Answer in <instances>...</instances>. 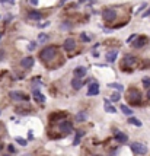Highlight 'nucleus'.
<instances>
[{"instance_id": "obj_37", "label": "nucleus", "mask_w": 150, "mask_h": 156, "mask_svg": "<svg viewBox=\"0 0 150 156\" xmlns=\"http://www.w3.org/2000/svg\"><path fill=\"white\" fill-rule=\"evenodd\" d=\"M0 40H2V32H0Z\"/></svg>"}, {"instance_id": "obj_9", "label": "nucleus", "mask_w": 150, "mask_h": 156, "mask_svg": "<svg viewBox=\"0 0 150 156\" xmlns=\"http://www.w3.org/2000/svg\"><path fill=\"white\" fill-rule=\"evenodd\" d=\"M147 42H149V38L144 37V35H140V37H137L136 42H134L133 45H134V48H141L143 45H146Z\"/></svg>"}, {"instance_id": "obj_5", "label": "nucleus", "mask_w": 150, "mask_h": 156, "mask_svg": "<svg viewBox=\"0 0 150 156\" xmlns=\"http://www.w3.org/2000/svg\"><path fill=\"white\" fill-rule=\"evenodd\" d=\"M102 18H103V20H106V22H112V20L117 18V12L114 9H105L102 12Z\"/></svg>"}, {"instance_id": "obj_26", "label": "nucleus", "mask_w": 150, "mask_h": 156, "mask_svg": "<svg viewBox=\"0 0 150 156\" xmlns=\"http://www.w3.org/2000/svg\"><path fill=\"white\" fill-rule=\"evenodd\" d=\"M143 86L150 89V77H143Z\"/></svg>"}, {"instance_id": "obj_14", "label": "nucleus", "mask_w": 150, "mask_h": 156, "mask_svg": "<svg viewBox=\"0 0 150 156\" xmlns=\"http://www.w3.org/2000/svg\"><path fill=\"white\" fill-rule=\"evenodd\" d=\"M32 98H34L37 102H45V96L42 95L38 89H34V92H32Z\"/></svg>"}, {"instance_id": "obj_18", "label": "nucleus", "mask_w": 150, "mask_h": 156, "mask_svg": "<svg viewBox=\"0 0 150 156\" xmlns=\"http://www.w3.org/2000/svg\"><path fill=\"white\" fill-rule=\"evenodd\" d=\"M105 111H106V112H111V114H115V107H112L108 99H105Z\"/></svg>"}, {"instance_id": "obj_30", "label": "nucleus", "mask_w": 150, "mask_h": 156, "mask_svg": "<svg viewBox=\"0 0 150 156\" xmlns=\"http://www.w3.org/2000/svg\"><path fill=\"white\" fill-rule=\"evenodd\" d=\"M134 38H137V35H136V34H133V35H131V37H130L128 40H127V42H131V41L134 40Z\"/></svg>"}, {"instance_id": "obj_40", "label": "nucleus", "mask_w": 150, "mask_h": 156, "mask_svg": "<svg viewBox=\"0 0 150 156\" xmlns=\"http://www.w3.org/2000/svg\"><path fill=\"white\" fill-rule=\"evenodd\" d=\"M3 2H5V0H3Z\"/></svg>"}, {"instance_id": "obj_3", "label": "nucleus", "mask_w": 150, "mask_h": 156, "mask_svg": "<svg viewBox=\"0 0 150 156\" xmlns=\"http://www.w3.org/2000/svg\"><path fill=\"white\" fill-rule=\"evenodd\" d=\"M131 150L137 153V155H146L147 153V146L144 143H140V142H136L131 144Z\"/></svg>"}, {"instance_id": "obj_35", "label": "nucleus", "mask_w": 150, "mask_h": 156, "mask_svg": "<svg viewBox=\"0 0 150 156\" xmlns=\"http://www.w3.org/2000/svg\"><path fill=\"white\" fill-rule=\"evenodd\" d=\"M147 98L150 99V89H147Z\"/></svg>"}, {"instance_id": "obj_25", "label": "nucleus", "mask_w": 150, "mask_h": 156, "mask_svg": "<svg viewBox=\"0 0 150 156\" xmlns=\"http://www.w3.org/2000/svg\"><path fill=\"white\" fill-rule=\"evenodd\" d=\"M47 40H48V35L47 34H40V35H38V41H40V42H45Z\"/></svg>"}, {"instance_id": "obj_17", "label": "nucleus", "mask_w": 150, "mask_h": 156, "mask_svg": "<svg viewBox=\"0 0 150 156\" xmlns=\"http://www.w3.org/2000/svg\"><path fill=\"white\" fill-rule=\"evenodd\" d=\"M29 18L34 20H40L42 18L41 12H38V10H32V12H29Z\"/></svg>"}, {"instance_id": "obj_6", "label": "nucleus", "mask_w": 150, "mask_h": 156, "mask_svg": "<svg viewBox=\"0 0 150 156\" xmlns=\"http://www.w3.org/2000/svg\"><path fill=\"white\" fill-rule=\"evenodd\" d=\"M9 96L15 99V101H28V96L23 94V92H19V90H12Z\"/></svg>"}, {"instance_id": "obj_12", "label": "nucleus", "mask_w": 150, "mask_h": 156, "mask_svg": "<svg viewBox=\"0 0 150 156\" xmlns=\"http://www.w3.org/2000/svg\"><path fill=\"white\" fill-rule=\"evenodd\" d=\"M34 63H35V60L32 57H25L23 60H21V66L23 69H31L34 66Z\"/></svg>"}, {"instance_id": "obj_1", "label": "nucleus", "mask_w": 150, "mask_h": 156, "mask_svg": "<svg viewBox=\"0 0 150 156\" xmlns=\"http://www.w3.org/2000/svg\"><path fill=\"white\" fill-rule=\"evenodd\" d=\"M127 99H128L130 104H133V105L140 104V102H141V94H140V90L136 88L128 89V92H127Z\"/></svg>"}, {"instance_id": "obj_20", "label": "nucleus", "mask_w": 150, "mask_h": 156, "mask_svg": "<svg viewBox=\"0 0 150 156\" xmlns=\"http://www.w3.org/2000/svg\"><path fill=\"white\" fill-rule=\"evenodd\" d=\"M83 134H85L83 131H80V133H77V134H76V137H75V142H73V144H75V146H77V144L80 143V139H82V136H83Z\"/></svg>"}, {"instance_id": "obj_34", "label": "nucleus", "mask_w": 150, "mask_h": 156, "mask_svg": "<svg viewBox=\"0 0 150 156\" xmlns=\"http://www.w3.org/2000/svg\"><path fill=\"white\" fill-rule=\"evenodd\" d=\"M79 2H80V3H86L88 0H79ZM89 2H92V0H89Z\"/></svg>"}, {"instance_id": "obj_7", "label": "nucleus", "mask_w": 150, "mask_h": 156, "mask_svg": "<svg viewBox=\"0 0 150 156\" xmlns=\"http://www.w3.org/2000/svg\"><path fill=\"white\" fill-rule=\"evenodd\" d=\"M124 64H125V67H134L137 64V58L134 55L131 54H127L124 57Z\"/></svg>"}, {"instance_id": "obj_13", "label": "nucleus", "mask_w": 150, "mask_h": 156, "mask_svg": "<svg viewBox=\"0 0 150 156\" xmlns=\"http://www.w3.org/2000/svg\"><path fill=\"white\" fill-rule=\"evenodd\" d=\"M117 55H118V50H111V51L106 53L105 58H106V61H109V63H114V61L117 60Z\"/></svg>"}, {"instance_id": "obj_24", "label": "nucleus", "mask_w": 150, "mask_h": 156, "mask_svg": "<svg viewBox=\"0 0 150 156\" xmlns=\"http://www.w3.org/2000/svg\"><path fill=\"white\" fill-rule=\"evenodd\" d=\"M109 88H114V89H117V90H123V86H121V85H118V83H109L108 85Z\"/></svg>"}, {"instance_id": "obj_23", "label": "nucleus", "mask_w": 150, "mask_h": 156, "mask_svg": "<svg viewBox=\"0 0 150 156\" xmlns=\"http://www.w3.org/2000/svg\"><path fill=\"white\" fill-rule=\"evenodd\" d=\"M15 140H16V142H18V143H19V144H21V146H26V144H28L26 139H22V137H16V139H15Z\"/></svg>"}, {"instance_id": "obj_32", "label": "nucleus", "mask_w": 150, "mask_h": 156, "mask_svg": "<svg viewBox=\"0 0 150 156\" xmlns=\"http://www.w3.org/2000/svg\"><path fill=\"white\" fill-rule=\"evenodd\" d=\"M9 150H10V152H12V153H15V147H13V146H12V144H10V146H9Z\"/></svg>"}, {"instance_id": "obj_39", "label": "nucleus", "mask_w": 150, "mask_h": 156, "mask_svg": "<svg viewBox=\"0 0 150 156\" xmlns=\"http://www.w3.org/2000/svg\"><path fill=\"white\" fill-rule=\"evenodd\" d=\"M0 114H2V111H0Z\"/></svg>"}, {"instance_id": "obj_31", "label": "nucleus", "mask_w": 150, "mask_h": 156, "mask_svg": "<svg viewBox=\"0 0 150 156\" xmlns=\"http://www.w3.org/2000/svg\"><path fill=\"white\" fill-rule=\"evenodd\" d=\"M143 16H144V18H146V16H150V7H149V10H147L146 13H143Z\"/></svg>"}, {"instance_id": "obj_28", "label": "nucleus", "mask_w": 150, "mask_h": 156, "mask_svg": "<svg viewBox=\"0 0 150 156\" xmlns=\"http://www.w3.org/2000/svg\"><path fill=\"white\" fill-rule=\"evenodd\" d=\"M80 37H82V41H85V42H89V41H90V38H92V37H88V35L85 34V32H83Z\"/></svg>"}, {"instance_id": "obj_33", "label": "nucleus", "mask_w": 150, "mask_h": 156, "mask_svg": "<svg viewBox=\"0 0 150 156\" xmlns=\"http://www.w3.org/2000/svg\"><path fill=\"white\" fill-rule=\"evenodd\" d=\"M31 3H32L34 6H37V5H38V0H31Z\"/></svg>"}, {"instance_id": "obj_38", "label": "nucleus", "mask_w": 150, "mask_h": 156, "mask_svg": "<svg viewBox=\"0 0 150 156\" xmlns=\"http://www.w3.org/2000/svg\"><path fill=\"white\" fill-rule=\"evenodd\" d=\"M3 156H12V155H3Z\"/></svg>"}, {"instance_id": "obj_29", "label": "nucleus", "mask_w": 150, "mask_h": 156, "mask_svg": "<svg viewBox=\"0 0 150 156\" xmlns=\"http://www.w3.org/2000/svg\"><path fill=\"white\" fill-rule=\"evenodd\" d=\"M28 50H29V51H34V50H35V42H31V44H29V48H28Z\"/></svg>"}, {"instance_id": "obj_2", "label": "nucleus", "mask_w": 150, "mask_h": 156, "mask_svg": "<svg viewBox=\"0 0 150 156\" xmlns=\"http://www.w3.org/2000/svg\"><path fill=\"white\" fill-rule=\"evenodd\" d=\"M55 54H57V47H47V48H44L41 53H40V58H41L42 61H50V60H53L55 57Z\"/></svg>"}, {"instance_id": "obj_11", "label": "nucleus", "mask_w": 150, "mask_h": 156, "mask_svg": "<svg viewBox=\"0 0 150 156\" xmlns=\"http://www.w3.org/2000/svg\"><path fill=\"white\" fill-rule=\"evenodd\" d=\"M114 137H115V140H117V142H120V143H125L127 140H128V137H127V134H124V133H121L120 130H115V131H114Z\"/></svg>"}, {"instance_id": "obj_27", "label": "nucleus", "mask_w": 150, "mask_h": 156, "mask_svg": "<svg viewBox=\"0 0 150 156\" xmlns=\"http://www.w3.org/2000/svg\"><path fill=\"white\" fill-rule=\"evenodd\" d=\"M120 98H121V95H120L118 92H114V95L111 96V101H112V102H117V101H120Z\"/></svg>"}, {"instance_id": "obj_15", "label": "nucleus", "mask_w": 150, "mask_h": 156, "mask_svg": "<svg viewBox=\"0 0 150 156\" xmlns=\"http://www.w3.org/2000/svg\"><path fill=\"white\" fill-rule=\"evenodd\" d=\"M85 75H86V69L83 67V66H80V67H76V69H75V76H76V79H82Z\"/></svg>"}, {"instance_id": "obj_8", "label": "nucleus", "mask_w": 150, "mask_h": 156, "mask_svg": "<svg viewBox=\"0 0 150 156\" xmlns=\"http://www.w3.org/2000/svg\"><path fill=\"white\" fill-rule=\"evenodd\" d=\"M88 95H89V96H96V95H99V85H98L95 80H93L92 83H90V85H89Z\"/></svg>"}, {"instance_id": "obj_4", "label": "nucleus", "mask_w": 150, "mask_h": 156, "mask_svg": "<svg viewBox=\"0 0 150 156\" xmlns=\"http://www.w3.org/2000/svg\"><path fill=\"white\" fill-rule=\"evenodd\" d=\"M58 130L61 131L63 134H70V133L73 131V124L70 121H67V120H66V121H61L60 126H58Z\"/></svg>"}, {"instance_id": "obj_36", "label": "nucleus", "mask_w": 150, "mask_h": 156, "mask_svg": "<svg viewBox=\"0 0 150 156\" xmlns=\"http://www.w3.org/2000/svg\"><path fill=\"white\" fill-rule=\"evenodd\" d=\"M2 149H3V144H2V142H0V152H2Z\"/></svg>"}, {"instance_id": "obj_22", "label": "nucleus", "mask_w": 150, "mask_h": 156, "mask_svg": "<svg viewBox=\"0 0 150 156\" xmlns=\"http://www.w3.org/2000/svg\"><path fill=\"white\" fill-rule=\"evenodd\" d=\"M121 111H123L124 114H127V115H133V111L128 107H125V105H121Z\"/></svg>"}, {"instance_id": "obj_19", "label": "nucleus", "mask_w": 150, "mask_h": 156, "mask_svg": "<svg viewBox=\"0 0 150 156\" xmlns=\"http://www.w3.org/2000/svg\"><path fill=\"white\" fill-rule=\"evenodd\" d=\"M128 122L130 124H133V126H137V127H141V121H140V120H137V118H134V117L128 118Z\"/></svg>"}, {"instance_id": "obj_10", "label": "nucleus", "mask_w": 150, "mask_h": 156, "mask_svg": "<svg viewBox=\"0 0 150 156\" xmlns=\"http://www.w3.org/2000/svg\"><path fill=\"white\" fill-rule=\"evenodd\" d=\"M63 47H64L66 51H73L76 48V41L73 40V38H67V40L64 41V45H63Z\"/></svg>"}, {"instance_id": "obj_21", "label": "nucleus", "mask_w": 150, "mask_h": 156, "mask_svg": "<svg viewBox=\"0 0 150 156\" xmlns=\"http://www.w3.org/2000/svg\"><path fill=\"white\" fill-rule=\"evenodd\" d=\"M76 120H77V121H85V120H86V112H79V114H77V115H76Z\"/></svg>"}, {"instance_id": "obj_16", "label": "nucleus", "mask_w": 150, "mask_h": 156, "mask_svg": "<svg viewBox=\"0 0 150 156\" xmlns=\"http://www.w3.org/2000/svg\"><path fill=\"white\" fill-rule=\"evenodd\" d=\"M72 86H73V89H76V90L82 89V86H83L82 79H73V80H72Z\"/></svg>"}]
</instances>
